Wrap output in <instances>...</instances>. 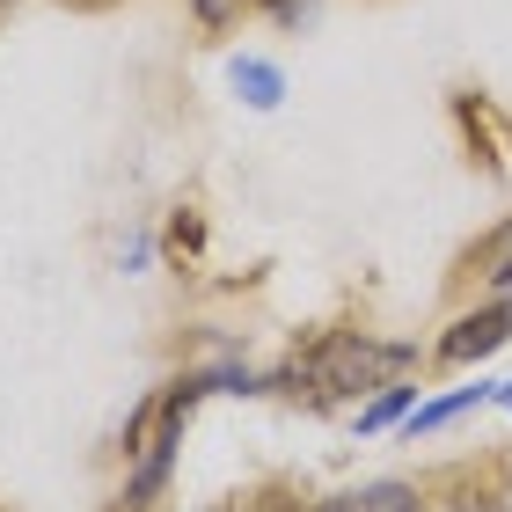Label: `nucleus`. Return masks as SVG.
<instances>
[{
	"instance_id": "f03ea898",
	"label": "nucleus",
	"mask_w": 512,
	"mask_h": 512,
	"mask_svg": "<svg viewBox=\"0 0 512 512\" xmlns=\"http://www.w3.org/2000/svg\"><path fill=\"white\" fill-rule=\"evenodd\" d=\"M498 344H512V293H498L491 308H476V315H461L447 337H439V359L447 366H469V359H491Z\"/></svg>"
},
{
	"instance_id": "9d476101",
	"label": "nucleus",
	"mask_w": 512,
	"mask_h": 512,
	"mask_svg": "<svg viewBox=\"0 0 512 512\" xmlns=\"http://www.w3.org/2000/svg\"><path fill=\"white\" fill-rule=\"evenodd\" d=\"M461 512H483V498H476V505H461Z\"/></svg>"
},
{
	"instance_id": "1a4fd4ad",
	"label": "nucleus",
	"mask_w": 512,
	"mask_h": 512,
	"mask_svg": "<svg viewBox=\"0 0 512 512\" xmlns=\"http://www.w3.org/2000/svg\"><path fill=\"white\" fill-rule=\"evenodd\" d=\"M498 403H505V410H512V381H505V388H498Z\"/></svg>"
},
{
	"instance_id": "0eeeda50",
	"label": "nucleus",
	"mask_w": 512,
	"mask_h": 512,
	"mask_svg": "<svg viewBox=\"0 0 512 512\" xmlns=\"http://www.w3.org/2000/svg\"><path fill=\"white\" fill-rule=\"evenodd\" d=\"M256 8H264V15L278 22V30H300V22L315 15V0H256Z\"/></svg>"
},
{
	"instance_id": "423d86ee",
	"label": "nucleus",
	"mask_w": 512,
	"mask_h": 512,
	"mask_svg": "<svg viewBox=\"0 0 512 512\" xmlns=\"http://www.w3.org/2000/svg\"><path fill=\"white\" fill-rule=\"evenodd\" d=\"M417 403V388H403V381H388V388H374V403L359 410V432H381V425H395V417H403Z\"/></svg>"
},
{
	"instance_id": "39448f33",
	"label": "nucleus",
	"mask_w": 512,
	"mask_h": 512,
	"mask_svg": "<svg viewBox=\"0 0 512 512\" xmlns=\"http://www.w3.org/2000/svg\"><path fill=\"white\" fill-rule=\"evenodd\" d=\"M235 88L249 110H278V96H286V74H278L271 59H235Z\"/></svg>"
},
{
	"instance_id": "7ed1b4c3",
	"label": "nucleus",
	"mask_w": 512,
	"mask_h": 512,
	"mask_svg": "<svg viewBox=\"0 0 512 512\" xmlns=\"http://www.w3.org/2000/svg\"><path fill=\"white\" fill-rule=\"evenodd\" d=\"M315 512H425V498H417V483H366V491L322 498Z\"/></svg>"
},
{
	"instance_id": "20e7f679",
	"label": "nucleus",
	"mask_w": 512,
	"mask_h": 512,
	"mask_svg": "<svg viewBox=\"0 0 512 512\" xmlns=\"http://www.w3.org/2000/svg\"><path fill=\"white\" fill-rule=\"evenodd\" d=\"M491 395H498V381L454 388V395H439V403H425V410H410V417H403V432H410V439H425V432H439V425H454L461 410H483V403H491Z\"/></svg>"
},
{
	"instance_id": "f257e3e1",
	"label": "nucleus",
	"mask_w": 512,
	"mask_h": 512,
	"mask_svg": "<svg viewBox=\"0 0 512 512\" xmlns=\"http://www.w3.org/2000/svg\"><path fill=\"white\" fill-rule=\"evenodd\" d=\"M410 359H417V344H381V337L337 330L293 366V381H315V395H359V388H388V374H403Z\"/></svg>"
},
{
	"instance_id": "6e6552de",
	"label": "nucleus",
	"mask_w": 512,
	"mask_h": 512,
	"mask_svg": "<svg viewBox=\"0 0 512 512\" xmlns=\"http://www.w3.org/2000/svg\"><path fill=\"white\" fill-rule=\"evenodd\" d=\"M198 22H227V0H198Z\"/></svg>"
}]
</instances>
